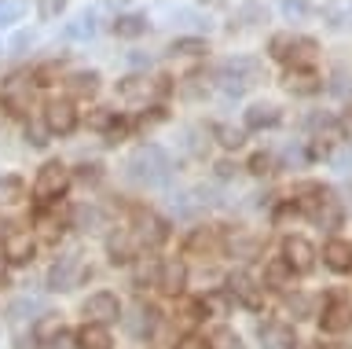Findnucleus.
Here are the masks:
<instances>
[{
  "label": "nucleus",
  "instance_id": "nucleus-40",
  "mask_svg": "<svg viewBox=\"0 0 352 349\" xmlns=\"http://www.w3.org/2000/svg\"><path fill=\"white\" fill-rule=\"evenodd\" d=\"M99 169H103V166H96V162H85V166H77V177H81L85 184H96L99 177H103Z\"/></svg>",
  "mask_w": 352,
  "mask_h": 349
},
{
  "label": "nucleus",
  "instance_id": "nucleus-5",
  "mask_svg": "<svg viewBox=\"0 0 352 349\" xmlns=\"http://www.w3.org/2000/svg\"><path fill=\"white\" fill-rule=\"evenodd\" d=\"M81 313H85V324L107 327V324H118L121 320V302L110 290H96V294H88V298H85Z\"/></svg>",
  "mask_w": 352,
  "mask_h": 349
},
{
  "label": "nucleus",
  "instance_id": "nucleus-44",
  "mask_svg": "<svg viewBox=\"0 0 352 349\" xmlns=\"http://www.w3.org/2000/svg\"><path fill=\"white\" fill-rule=\"evenodd\" d=\"M37 12H41L44 19H52V15H59V12H63V4H52V0H48V4H41V8H37Z\"/></svg>",
  "mask_w": 352,
  "mask_h": 349
},
{
  "label": "nucleus",
  "instance_id": "nucleus-9",
  "mask_svg": "<svg viewBox=\"0 0 352 349\" xmlns=\"http://www.w3.org/2000/svg\"><path fill=\"white\" fill-rule=\"evenodd\" d=\"M44 129L48 133H59V136H70L77 129V111L70 100H48L44 107Z\"/></svg>",
  "mask_w": 352,
  "mask_h": 349
},
{
  "label": "nucleus",
  "instance_id": "nucleus-15",
  "mask_svg": "<svg viewBox=\"0 0 352 349\" xmlns=\"http://www.w3.org/2000/svg\"><path fill=\"white\" fill-rule=\"evenodd\" d=\"M228 290L231 298H239L242 305H250V309H261V294H257V283H253L246 272H231L228 279Z\"/></svg>",
  "mask_w": 352,
  "mask_h": 349
},
{
  "label": "nucleus",
  "instance_id": "nucleus-42",
  "mask_svg": "<svg viewBox=\"0 0 352 349\" xmlns=\"http://www.w3.org/2000/svg\"><path fill=\"white\" fill-rule=\"evenodd\" d=\"M283 15L286 19H301L305 15V4H283Z\"/></svg>",
  "mask_w": 352,
  "mask_h": 349
},
{
  "label": "nucleus",
  "instance_id": "nucleus-43",
  "mask_svg": "<svg viewBox=\"0 0 352 349\" xmlns=\"http://www.w3.org/2000/svg\"><path fill=\"white\" fill-rule=\"evenodd\" d=\"M250 173H268V158H264V155H253V162H250Z\"/></svg>",
  "mask_w": 352,
  "mask_h": 349
},
{
  "label": "nucleus",
  "instance_id": "nucleus-27",
  "mask_svg": "<svg viewBox=\"0 0 352 349\" xmlns=\"http://www.w3.org/2000/svg\"><path fill=\"white\" fill-rule=\"evenodd\" d=\"M151 30V23L143 15H118L114 19V34L118 37H143Z\"/></svg>",
  "mask_w": 352,
  "mask_h": 349
},
{
  "label": "nucleus",
  "instance_id": "nucleus-12",
  "mask_svg": "<svg viewBox=\"0 0 352 349\" xmlns=\"http://www.w3.org/2000/svg\"><path fill=\"white\" fill-rule=\"evenodd\" d=\"M0 246H4V257L11 261V265H30V261H33V250H37L33 235H30V232H19V228H15V232H11Z\"/></svg>",
  "mask_w": 352,
  "mask_h": 349
},
{
  "label": "nucleus",
  "instance_id": "nucleus-37",
  "mask_svg": "<svg viewBox=\"0 0 352 349\" xmlns=\"http://www.w3.org/2000/svg\"><path fill=\"white\" fill-rule=\"evenodd\" d=\"M198 316H202V305H198V302H180V324L184 327H191Z\"/></svg>",
  "mask_w": 352,
  "mask_h": 349
},
{
  "label": "nucleus",
  "instance_id": "nucleus-32",
  "mask_svg": "<svg viewBox=\"0 0 352 349\" xmlns=\"http://www.w3.org/2000/svg\"><path fill=\"white\" fill-rule=\"evenodd\" d=\"M213 136H217L224 147H242V144H246L242 129H231V125H213Z\"/></svg>",
  "mask_w": 352,
  "mask_h": 349
},
{
  "label": "nucleus",
  "instance_id": "nucleus-41",
  "mask_svg": "<svg viewBox=\"0 0 352 349\" xmlns=\"http://www.w3.org/2000/svg\"><path fill=\"white\" fill-rule=\"evenodd\" d=\"M239 19H246V26H250V23H261V19H264V8H257V4H246V8L239 12Z\"/></svg>",
  "mask_w": 352,
  "mask_h": 349
},
{
  "label": "nucleus",
  "instance_id": "nucleus-1",
  "mask_svg": "<svg viewBox=\"0 0 352 349\" xmlns=\"http://www.w3.org/2000/svg\"><path fill=\"white\" fill-rule=\"evenodd\" d=\"M125 177L132 184H147V188H158L173 177V162L158 144H140L125 162Z\"/></svg>",
  "mask_w": 352,
  "mask_h": 349
},
{
  "label": "nucleus",
  "instance_id": "nucleus-13",
  "mask_svg": "<svg viewBox=\"0 0 352 349\" xmlns=\"http://www.w3.org/2000/svg\"><path fill=\"white\" fill-rule=\"evenodd\" d=\"M286 92H294V96H316L319 89H323V78H319L316 70H305V67H294V70H286Z\"/></svg>",
  "mask_w": 352,
  "mask_h": 349
},
{
  "label": "nucleus",
  "instance_id": "nucleus-46",
  "mask_svg": "<svg viewBox=\"0 0 352 349\" xmlns=\"http://www.w3.org/2000/svg\"><path fill=\"white\" fill-rule=\"evenodd\" d=\"M176 349H206V342H198V338H184Z\"/></svg>",
  "mask_w": 352,
  "mask_h": 349
},
{
  "label": "nucleus",
  "instance_id": "nucleus-6",
  "mask_svg": "<svg viewBox=\"0 0 352 349\" xmlns=\"http://www.w3.org/2000/svg\"><path fill=\"white\" fill-rule=\"evenodd\" d=\"M165 92V81L162 78H147V74H132V78L118 81V96L129 103H143L151 96H162Z\"/></svg>",
  "mask_w": 352,
  "mask_h": 349
},
{
  "label": "nucleus",
  "instance_id": "nucleus-8",
  "mask_svg": "<svg viewBox=\"0 0 352 349\" xmlns=\"http://www.w3.org/2000/svg\"><path fill=\"white\" fill-rule=\"evenodd\" d=\"M132 239L143 246H162L165 239H169V228H165V221L158 213L151 210H136V228H132Z\"/></svg>",
  "mask_w": 352,
  "mask_h": 349
},
{
  "label": "nucleus",
  "instance_id": "nucleus-31",
  "mask_svg": "<svg viewBox=\"0 0 352 349\" xmlns=\"http://www.w3.org/2000/svg\"><path fill=\"white\" fill-rule=\"evenodd\" d=\"M173 56H202V52H209L206 48V41H198V37H180V41H173Z\"/></svg>",
  "mask_w": 352,
  "mask_h": 349
},
{
  "label": "nucleus",
  "instance_id": "nucleus-7",
  "mask_svg": "<svg viewBox=\"0 0 352 349\" xmlns=\"http://www.w3.org/2000/svg\"><path fill=\"white\" fill-rule=\"evenodd\" d=\"M272 56L275 59H283V63H308L316 56V41H308V37H275L272 41Z\"/></svg>",
  "mask_w": 352,
  "mask_h": 349
},
{
  "label": "nucleus",
  "instance_id": "nucleus-24",
  "mask_svg": "<svg viewBox=\"0 0 352 349\" xmlns=\"http://www.w3.org/2000/svg\"><path fill=\"white\" fill-rule=\"evenodd\" d=\"M37 313H44V302H41V298H19V302L8 305V320H11V324H26V320H33Z\"/></svg>",
  "mask_w": 352,
  "mask_h": 349
},
{
  "label": "nucleus",
  "instance_id": "nucleus-35",
  "mask_svg": "<svg viewBox=\"0 0 352 349\" xmlns=\"http://www.w3.org/2000/svg\"><path fill=\"white\" fill-rule=\"evenodd\" d=\"M110 122H114V111H110V107H96V111L88 114V125L92 129H110Z\"/></svg>",
  "mask_w": 352,
  "mask_h": 349
},
{
  "label": "nucleus",
  "instance_id": "nucleus-19",
  "mask_svg": "<svg viewBox=\"0 0 352 349\" xmlns=\"http://www.w3.org/2000/svg\"><path fill=\"white\" fill-rule=\"evenodd\" d=\"M217 250H220V243H217L213 228H195L191 239H187V254H195V257H213Z\"/></svg>",
  "mask_w": 352,
  "mask_h": 349
},
{
  "label": "nucleus",
  "instance_id": "nucleus-4",
  "mask_svg": "<svg viewBox=\"0 0 352 349\" xmlns=\"http://www.w3.org/2000/svg\"><path fill=\"white\" fill-rule=\"evenodd\" d=\"M81 279H85V261H81V254H77V250L63 254V257L48 268V290H74Z\"/></svg>",
  "mask_w": 352,
  "mask_h": 349
},
{
  "label": "nucleus",
  "instance_id": "nucleus-36",
  "mask_svg": "<svg viewBox=\"0 0 352 349\" xmlns=\"http://www.w3.org/2000/svg\"><path fill=\"white\" fill-rule=\"evenodd\" d=\"M22 15H26V8H22V4H0V26L19 23Z\"/></svg>",
  "mask_w": 352,
  "mask_h": 349
},
{
  "label": "nucleus",
  "instance_id": "nucleus-28",
  "mask_svg": "<svg viewBox=\"0 0 352 349\" xmlns=\"http://www.w3.org/2000/svg\"><path fill=\"white\" fill-rule=\"evenodd\" d=\"M74 224L81 228V232H96V228L103 224V210H99V206H77V210H74Z\"/></svg>",
  "mask_w": 352,
  "mask_h": 349
},
{
  "label": "nucleus",
  "instance_id": "nucleus-47",
  "mask_svg": "<svg viewBox=\"0 0 352 349\" xmlns=\"http://www.w3.org/2000/svg\"><path fill=\"white\" fill-rule=\"evenodd\" d=\"M297 349H323V346H316V342H301Z\"/></svg>",
  "mask_w": 352,
  "mask_h": 349
},
{
  "label": "nucleus",
  "instance_id": "nucleus-39",
  "mask_svg": "<svg viewBox=\"0 0 352 349\" xmlns=\"http://www.w3.org/2000/svg\"><path fill=\"white\" fill-rule=\"evenodd\" d=\"M48 346L52 349H81V346H77V335H70V331H59Z\"/></svg>",
  "mask_w": 352,
  "mask_h": 349
},
{
  "label": "nucleus",
  "instance_id": "nucleus-30",
  "mask_svg": "<svg viewBox=\"0 0 352 349\" xmlns=\"http://www.w3.org/2000/svg\"><path fill=\"white\" fill-rule=\"evenodd\" d=\"M22 191H26V184L19 177H0V206H11L22 199Z\"/></svg>",
  "mask_w": 352,
  "mask_h": 349
},
{
  "label": "nucleus",
  "instance_id": "nucleus-23",
  "mask_svg": "<svg viewBox=\"0 0 352 349\" xmlns=\"http://www.w3.org/2000/svg\"><path fill=\"white\" fill-rule=\"evenodd\" d=\"M246 125H250V129H272V125H279V107H272V103H253L250 111H246Z\"/></svg>",
  "mask_w": 352,
  "mask_h": 349
},
{
  "label": "nucleus",
  "instance_id": "nucleus-25",
  "mask_svg": "<svg viewBox=\"0 0 352 349\" xmlns=\"http://www.w3.org/2000/svg\"><path fill=\"white\" fill-rule=\"evenodd\" d=\"M66 89H70L74 96H96L99 92V74L96 70H77L66 78Z\"/></svg>",
  "mask_w": 352,
  "mask_h": 349
},
{
  "label": "nucleus",
  "instance_id": "nucleus-26",
  "mask_svg": "<svg viewBox=\"0 0 352 349\" xmlns=\"http://www.w3.org/2000/svg\"><path fill=\"white\" fill-rule=\"evenodd\" d=\"M264 279H268V287L286 290V287H290V279H294V268L286 265L283 257H275V261H268V268H264Z\"/></svg>",
  "mask_w": 352,
  "mask_h": 349
},
{
  "label": "nucleus",
  "instance_id": "nucleus-18",
  "mask_svg": "<svg viewBox=\"0 0 352 349\" xmlns=\"http://www.w3.org/2000/svg\"><path fill=\"white\" fill-rule=\"evenodd\" d=\"M154 313L151 305H136V309H132V316H121V320H125V327H129V335L132 338H147L151 331H154Z\"/></svg>",
  "mask_w": 352,
  "mask_h": 349
},
{
  "label": "nucleus",
  "instance_id": "nucleus-14",
  "mask_svg": "<svg viewBox=\"0 0 352 349\" xmlns=\"http://www.w3.org/2000/svg\"><path fill=\"white\" fill-rule=\"evenodd\" d=\"M257 335H261L264 349H297L294 327H286V324H279V320H264V324L257 327Z\"/></svg>",
  "mask_w": 352,
  "mask_h": 349
},
{
  "label": "nucleus",
  "instance_id": "nucleus-11",
  "mask_svg": "<svg viewBox=\"0 0 352 349\" xmlns=\"http://www.w3.org/2000/svg\"><path fill=\"white\" fill-rule=\"evenodd\" d=\"M349 324H352V305H349V302L334 298V302H327V305H323V316H319V327H323L327 335H341Z\"/></svg>",
  "mask_w": 352,
  "mask_h": 349
},
{
  "label": "nucleus",
  "instance_id": "nucleus-10",
  "mask_svg": "<svg viewBox=\"0 0 352 349\" xmlns=\"http://www.w3.org/2000/svg\"><path fill=\"white\" fill-rule=\"evenodd\" d=\"M283 261L294 272H312L316 268V246L308 243V239H301V235H290L286 246H283Z\"/></svg>",
  "mask_w": 352,
  "mask_h": 349
},
{
  "label": "nucleus",
  "instance_id": "nucleus-45",
  "mask_svg": "<svg viewBox=\"0 0 352 349\" xmlns=\"http://www.w3.org/2000/svg\"><path fill=\"white\" fill-rule=\"evenodd\" d=\"M217 177H235V166H231V162H220V166H217Z\"/></svg>",
  "mask_w": 352,
  "mask_h": 349
},
{
  "label": "nucleus",
  "instance_id": "nucleus-3",
  "mask_svg": "<svg viewBox=\"0 0 352 349\" xmlns=\"http://www.w3.org/2000/svg\"><path fill=\"white\" fill-rule=\"evenodd\" d=\"M66 188H70V169H66L63 162H44L37 180H33V199L55 202V199L66 195Z\"/></svg>",
  "mask_w": 352,
  "mask_h": 349
},
{
  "label": "nucleus",
  "instance_id": "nucleus-33",
  "mask_svg": "<svg viewBox=\"0 0 352 349\" xmlns=\"http://www.w3.org/2000/svg\"><path fill=\"white\" fill-rule=\"evenodd\" d=\"M158 272H162V265L154 257H143L140 265H136V283H154L158 287Z\"/></svg>",
  "mask_w": 352,
  "mask_h": 349
},
{
  "label": "nucleus",
  "instance_id": "nucleus-20",
  "mask_svg": "<svg viewBox=\"0 0 352 349\" xmlns=\"http://www.w3.org/2000/svg\"><path fill=\"white\" fill-rule=\"evenodd\" d=\"M33 78H22V74H15L8 85H4V100L11 103V107H19V111H26L30 107V96H33V85H30Z\"/></svg>",
  "mask_w": 352,
  "mask_h": 349
},
{
  "label": "nucleus",
  "instance_id": "nucleus-21",
  "mask_svg": "<svg viewBox=\"0 0 352 349\" xmlns=\"http://www.w3.org/2000/svg\"><path fill=\"white\" fill-rule=\"evenodd\" d=\"M184 283H187V268L180 265V261H165L162 272H158V287L169 290V294H180Z\"/></svg>",
  "mask_w": 352,
  "mask_h": 349
},
{
  "label": "nucleus",
  "instance_id": "nucleus-17",
  "mask_svg": "<svg viewBox=\"0 0 352 349\" xmlns=\"http://www.w3.org/2000/svg\"><path fill=\"white\" fill-rule=\"evenodd\" d=\"M323 257L334 272H352V243H345V239H330L323 246Z\"/></svg>",
  "mask_w": 352,
  "mask_h": 349
},
{
  "label": "nucleus",
  "instance_id": "nucleus-29",
  "mask_svg": "<svg viewBox=\"0 0 352 349\" xmlns=\"http://www.w3.org/2000/svg\"><path fill=\"white\" fill-rule=\"evenodd\" d=\"M206 349H242V338L231 331V327H213V331H209Z\"/></svg>",
  "mask_w": 352,
  "mask_h": 349
},
{
  "label": "nucleus",
  "instance_id": "nucleus-22",
  "mask_svg": "<svg viewBox=\"0 0 352 349\" xmlns=\"http://www.w3.org/2000/svg\"><path fill=\"white\" fill-rule=\"evenodd\" d=\"M77 346L81 349H114L107 327H99V324H85L81 331H77Z\"/></svg>",
  "mask_w": 352,
  "mask_h": 349
},
{
  "label": "nucleus",
  "instance_id": "nucleus-16",
  "mask_svg": "<svg viewBox=\"0 0 352 349\" xmlns=\"http://www.w3.org/2000/svg\"><path fill=\"white\" fill-rule=\"evenodd\" d=\"M132 250H136V239H132L129 228H118L114 235L107 239V254L114 265H125V261H132Z\"/></svg>",
  "mask_w": 352,
  "mask_h": 349
},
{
  "label": "nucleus",
  "instance_id": "nucleus-34",
  "mask_svg": "<svg viewBox=\"0 0 352 349\" xmlns=\"http://www.w3.org/2000/svg\"><path fill=\"white\" fill-rule=\"evenodd\" d=\"M66 34H70V37H92V34H96V19H92V15L77 19V23L66 26Z\"/></svg>",
  "mask_w": 352,
  "mask_h": 349
},
{
  "label": "nucleus",
  "instance_id": "nucleus-2",
  "mask_svg": "<svg viewBox=\"0 0 352 349\" xmlns=\"http://www.w3.org/2000/svg\"><path fill=\"white\" fill-rule=\"evenodd\" d=\"M217 78H220V85H224L228 92L242 96L246 89H253V85L264 78V63L257 56H231V59H224L217 67Z\"/></svg>",
  "mask_w": 352,
  "mask_h": 349
},
{
  "label": "nucleus",
  "instance_id": "nucleus-38",
  "mask_svg": "<svg viewBox=\"0 0 352 349\" xmlns=\"http://www.w3.org/2000/svg\"><path fill=\"white\" fill-rule=\"evenodd\" d=\"M290 313H294V320H305V316L312 313V298H305V294L290 298Z\"/></svg>",
  "mask_w": 352,
  "mask_h": 349
}]
</instances>
